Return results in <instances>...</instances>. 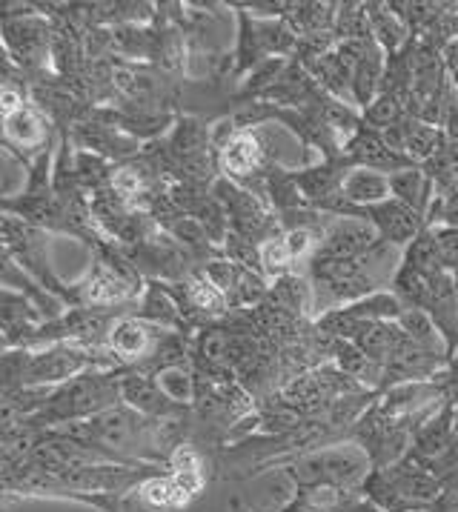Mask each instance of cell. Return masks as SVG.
<instances>
[{
  "label": "cell",
  "instance_id": "cell-30",
  "mask_svg": "<svg viewBox=\"0 0 458 512\" xmlns=\"http://www.w3.org/2000/svg\"><path fill=\"white\" fill-rule=\"evenodd\" d=\"M144 315L146 321H155V324H161V327H169V324H175L178 318H181V309L175 304V298L169 295L167 289L161 287H152L149 289V295H146L144 301Z\"/></svg>",
  "mask_w": 458,
  "mask_h": 512
},
{
  "label": "cell",
  "instance_id": "cell-33",
  "mask_svg": "<svg viewBox=\"0 0 458 512\" xmlns=\"http://www.w3.org/2000/svg\"><path fill=\"white\" fill-rule=\"evenodd\" d=\"M438 218L444 226L458 229V189H450L438 198Z\"/></svg>",
  "mask_w": 458,
  "mask_h": 512
},
{
  "label": "cell",
  "instance_id": "cell-20",
  "mask_svg": "<svg viewBox=\"0 0 458 512\" xmlns=\"http://www.w3.org/2000/svg\"><path fill=\"white\" fill-rule=\"evenodd\" d=\"M255 23V38L264 55H292L298 52V32L292 29L287 18H270V21H252Z\"/></svg>",
  "mask_w": 458,
  "mask_h": 512
},
{
  "label": "cell",
  "instance_id": "cell-21",
  "mask_svg": "<svg viewBox=\"0 0 458 512\" xmlns=\"http://www.w3.org/2000/svg\"><path fill=\"white\" fill-rule=\"evenodd\" d=\"M3 132H6V144L18 146V149H41L46 141L43 121L29 106L12 118H3Z\"/></svg>",
  "mask_w": 458,
  "mask_h": 512
},
{
  "label": "cell",
  "instance_id": "cell-6",
  "mask_svg": "<svg viewBox=\"0 0 458 512\" xmlns=\"http://www.w3.org/2000/svg\"><path fill=\"white\" fill-rule=\"evenodd\" d=\"M364 215L373 221V226L378 229V235H381V241L401 246V249H407V246L413 244L416 235L421 232V215H418L413 206L401 204L396 198L364 209Z\"/></svg>",
  "mask_w": 458,
  "mask_h": 512
},
{
  "label": "cell",
  "instance_id": "cell-5",
  "mask_svg": "<svg viewBox=\"0 0 458 512\" xmlns=\"http://www.w3.org/2000/svg\"><path fill=\"white\" fill-rule=\"evenodd\" d=\"M95 367V358L89 349L81 347H52L46 352L32 355V364L26 369L23 387H52V384H66L78 375H84L86 367Z\"/></svg>",
  "mask_w": 458,
  "mask_h": 512
},
{
  "label": "cell",
  "instance_id": "cell-2",
  "mask_svg": "<svg viewBox=\"0 0 458 512\" xmlns=\"http://www.w3.org/2000/svg\"><path fill=\"white\" fill-rule=\"evenodd\" d=\"M310 272H313L315 301L324 295V301L318 304L321 312L350 307L381 287L361 258H313Z\"/></svg>",
  "mask_w": 458,
  "mask_h": 512
},
{
  "label": "cell",
  "instance_id": "cell-34",
  "mask_svg": "<svg viewBox=\"0 0 458 512\" xmlns=\"http://www.w3.org/2000/svg\"><path fill=\"white\" fill-rule=\"evenodd\" d=\"M0 109H3V118H12V115H18L21 109H26V103H23V95L12 86V81L3 83V92H0Z\"/></svg>",
  "mask_w": 458,
  "mask_h": 512
},
{
  "label": "cell",
  "instance_id": "cell-10",
  "mask_svg": "<svg viewBox=\"0 0 458 512\" xmlns=\"http://www.w3.org/2000/svg\"><path fill=\"white\" fill-rule=\"evenodd\" d=\"M387 52L370 38L364 58L353 69V103L355 106H370L381 95L384 75H387Z\"/></svg>",
  "mask_w": 458,
  "mask_h": 512
},
{
  "label": "cell",
  "instance_id": "cell-24",
  "mask_svg": "<svg viewBox=\"0 0 458 512\" xmlns=\"http://www.w3.org/2000/svg\"><path fill=\"white\" fill-rule=\"evenodd\" d=\"M404 264L418 269V272L427 275V278H433L436 272L444 269V261H441V252H438V241L433 229H421V232H418L416 241L404 249Z\"/></svg>",
  "mask_w": 458,
  "mask_h": 512
},
{
  "label": "cell",
  "instance_id": "cell-41",
  "mask_svg": "<svg viewBox=\"0 0 458 512\" xmlns=\"http://www.w3.org/2000/svg\"><path fill=\"white\" fill-rule=\"evenodd\" d=\"M456 355H458V341H456Z\"/></svg>",
  "mask_w": 458,
  "mask_h": 512
},
{
  "label": "cell",
  "instance_id": "cell-28",
  "mask_svg": "<svg viewBox=\"0 0 458 512\" xmlns=\"http://www.w3.org/2000/svg\"><path fill=\"white\" fill-rule=\"evenodd\" d=\"M187 298L192 307L201 309V312H207V315H218V312H224L229 301L227 295L215 287L207 275H198V278H192V281H189Z\"/></svg>",
  "mask_w": 458,
  "mask_h": 512
},
{
  "label": "cell",
  "instance_id": "cell-16",
  "mask_svg": "<svg viewBox=\"0 0 458 512\" xmlns=\"http://www.w3.org/2000/svg\"><path fill=\"white\" fill-rule=\"evenodd\" d=\"M132 292H135V287L109 264H98L84 284L86 304H92V307H112V304L129 298Z\"/></svg>",
  "mask_w": 458,
  "mask_h": 512
},
{
  "label": "cell",
  "instance_id": "cell-8",
  "mask_svg": "<svg viewBox=\"0 0 458 512\" xmlns=\"http://www.w3.org/2000/svg\"><path fill=\"white\" fill-rule=\"evenodd\" d=\"M106 347L118 364H138L155 352L152 329L141 324L138 318H121L106 338Z\"/></svg>",
  "mask_w": 458,
  "mask_h": 512
},
{
  "label": "cell",
  "instance_id": "cell-4",
  "mask_svg": "<svg viewBox=\"0 0 458 512\" xmlns=\"http://www.w3.org/2000/svg\"><path fill=\"white\" fill-rule=\"evenodd\" d=\"M381 241L378 229L370 218L361 215H344L327 224L315 258H364L375 244Z\"/></svg>",
  "mask_w": 458,
  "mask_h": 512
},
{
  "label": "cell",
  "instance_id": "cell-12",
  "mask_svg": "<svg viewBox=\"0 0 458 512\" xmlns=\"http://www.w3.org/2000/svg\"><path fill=\"white\" fill-rule=\"evenodd\" d=\"M347 152H350V158H353L358 166H367V169H378V172H387V175H393L398 169H407V166H413L404 155H398L393 152L390 146L384 144V138L381 135H375V132H358L350 146H347Z\"/></svg>",
  "mask_w": 458,
  "mask_h": 512
},
{
  "label": "cell",
  "instance_id": "cell-9",
  "mask_svg": "<svg viewBox=\"0 0 458 512\" xmlns=\"http://www.w3.org/2000/svg\"><path fill=\"white\" fill-rule=\"evenodd\" d=\"M3 35H6V49L26 66L32 63H41L46 49H49V35H46V26L32 18L26 21H12L6 18L3 21Z\"/></svg>",
  "mask_w": 458,
  "mask_h": 512
},
{
  "label": "cell",
  "instance_id": "cell-19",
  "mask_svg": "<svg viewBox=\"0 0 458 512\" xmlns=\"http://www.w3.org/2000/svg\"><path fill=\"white\" fill-rule=\"evenodd\" d=\"M390 186H393V198L401 201V204L413 206L418 215L427 212L430 206V192H433V178L424 172V169H416V166H407V169H398L390 175Z\"/></svg>",
  "mask_w": 458,
  "mask_h": 512
},
{
  "label": "cell",
  "instance_id": "cell-40",
  "mask_svg": "<svg viewBox=\"0 0 458 512\" xmlns=\"http://www.w3.org/2000/svg\"><path fill=\"white\" fill-rule=\"evenodd\" d=\"M456 186H458V166H456Z\"/></svg>",
  "mask_w": 458,
  "mask_h": 512
},
{
  "label": "cell",
  "instance_id": "cell-7",
  "mask_svg": "<svg viewBox=\"0 0 458 512\" xmlns=\"http://www.w3.org/2000/svg\"><path fill=\"white\" fill-rule=\"evenodd\" d=\"M390 198H393V186H390V175L387 172L367 169V166H353L341 178V201L344 204L370 209V206L384 204Z\"/></svg>",
  "mask_w": 458,
  "mask_h": 512
},
{
  "label": "cell",
  "instance_id": "cell-23",
  "mask_svg": "<svg viewBox=\"0 0 458 512\" xmlns=\"http://www.w3.org/2000/svg\"><path fill=\"white\" fill-rule=\"evenodd\" d=\"M152 378H155L158 390L164 392L175 407L192 404L195 395H198V381L192 378V372L187 367H178V364L175 367H161L155 369Z\"/></svg>",
  "mask_w": 458,
  "mask_h": 512
},
{
  "label": "cell",
  "instance_id": "cell-27",
  "mask_svg": "<svg viewBox=\"0 0 458 512\" xmlns=\"http://www.w3.org/2000/svg\"><path fill=\"white\" fill-rule=\"evenodd\" d=\"M292 252L290 246H287V238L281 235V232H275L272 238H264L261 241V267H264V275H270V278H284V275H290L292 269Z\"/></svg>",
  "mask_w": 458,
  "mask_h": 512
},
{
  "label": "cell",
  "instance_id": "cell-39",
  "mask_svg": "<svg viewBox=\"0 0 458 512\" xmlns=\"http://www.w3.org/2000/svg\"><path fill=\"white\" fill-rule=\"evenodd\" d=\"M453 278H456V295H458V269H456V272H453Z\"/></svg>",
  "mask_w": 458,
  "mask_h": 512
},
{
  "label": "cell",
  "instance_id": "cell-26",
  "mask_svg": "<svg viewBox=\"0 0 458 512\" xmlns=\"http://www.w3.org/2000/svg\"><path fill=\"white\" fill-rule=\"evenodd\" d=\"M410 115H407V101L401 98V95H393V92H381L378 98H375L367 109H364V121L375 126V129H390V126H396V123L407 121Z\"/></svg>",
  "mask_w": 458,
  "mask_h": 512
},
{
  "label": "cell",
  "instance_id": "cell-37",
  "mask_svg": "<svg viewBox=\"0 0 458 512\" xmlns=\"http://www.w3.org/2000/svg\"><path fill=\"white\" fill-rule=\"evenodd\" d=\"M335 512H384V510H378L375 504H341V510H335Z\"/></svg>",
  "mask_w": 458,
  "mask_h": 512
},
{
  "label": "cell",
  "instance_id": "cell-22",
  "mask_svg": "<svg viewBox=\"0 0 458 512\" xmlns=\"http://www.w3.org/2000/svg\"><path fill=\"white\" fill-rule=\"evenodd\" d=\"M270 304L290 312V315H301L304 309L313 304V287H307L304 278H298V275L290 272V275H284V278H278L272 284Z\"/></svg>",
  "mask_w": 458,
  "mask_h": 512
},
{
  "label": "cell",
  "instance_id": "cell-14",
  "mask_svg": "<svg viewBox=\"0 0 458 512\" xmlns=\"http://www.w3.org/2000/svg\"><path fill=\"white\" fill-rule=\"evenodd\" d=\"M367 18H370V35L373 41L387 52L396 55L398 49L410 38V26L401 21L390 3H367Z\"/></svg>",
  "mask_w": 458,
  "mask_h": 512
},
{
  "label": "cell",
  "instance_id": "cell-25",
  "mask_svg": "<svg viewBox=\"0 0 458 512\" xmlns=\"http://www.w3.org/2000/svg\"><path fill=\"white\" fill-rule=\"evenodd\" d=\"M393 292H396L398 298L404 301V307H416V309H427L430 307V278L427 275H421L418 269L407 267V264H401L398 269V275L393 278Z\"/></svg>",
  "mask_w": 458,
  "mask_h": 512
},
{
  "label": "cell",
  "instance_id": "cell-11",
  "mask_svg": "<svg viewBox=\"0 0 458 512\" xmlns=\"http://www.w3.org/2000/svg\"><path fill=\"white\" fill-rule=\"evenodd\" d=\"M118 387H121V401L138 415H169V410L175 407L167 395L158 390L155 378L129 372L118 378Z\"/></svg>",
  "mask_w": 458,
  "mask_h": 512
},
{
  "label": "cell",
  "instance_id": "cell-17",
  "mask_svg": "<svg viewBox=\"0 0 458 512\" xmlns=\"http://www.w3.org/2000/svg\"><path fill=\"white\" fill-rule=\"evenodd\" d=\"M407 138H404V158L413 164H430L436 158L438 152L447 149V132L441 126H433V123L416 121V118H407Z\"/></svg>",
  "mask_w": 458,
  "mask_h": 512
},
{
  "label": "cell",
  "instance_id": "cell-3",
  "mask_svg": "<svg viewBox=\"0 0 458 512\" xmlns=\"http://www.w3.org/2000/svg\"><path fill=\"white\" fill-rule=\"evenodd\" d=\"M370 467V452L358 444H341L330 450L307 452L298 464H292L290 475L298 484H333V487H350L361 481Z\"/></svg>",
  "mask_w": 458,
  "mask_h": 512
},
{
  "label": "cell",
  "instance_id": "cell-18",
  "mask_svg": "<svg viewBox=\"0 0 458 512\" xmlns=\"http://www.w3.org/2000/svg\"><path fill=\"white\" fill-rule=\"evenodd\" d=\"M138 498H141V504L149 507V510H161V512H178L187 507L189 501H192V495H189L172 475L167 478H161V475H155V478H146L138 484Z\"/></svg>",
  "mask_w": 458,
  "mask_h": 512
},
{
  "label": "cell",
  "instance_id": "cell-13",
  "mask_svg": "<svg viewBox=\"0 0 458 512\" xmlns=\"http://www.w3.org/2000/svg\"><path fill=\"white\" fill-rule=\"evenodd\" d=\"M387 478L413 507L430 504V501L436 504L438 498H441V484H438V478L427 467H416V464L410 467L407 461L404 464L398 461L396 467H390Z\"/></svg>",
  "mask_w": 458,
  "mask_h": 512
},
{
  "label": "cell",
  "instance_id": "cell-15",
  "mask_svg": "<svg viewBox=\"0 0 458 512\" xmlns=\"http://www.w3.org/2000/svg\"><path fill=\"white\" fill-rule=\"evenodd\" d=\"M261 161H264V146L255 135H247V132L235 135L221 149V166H224L227 178H232V181H244L247 175L258 172Z\"/></svg>",
  "mask_w": 458,
  "mask_h": 512
},
{
  "label": "cell",
  "instance_id": "cell-36",
  "mask_svg": "<svg viewBox=\"0 0 458 512\" xmlns=\"http://www.w3.org/2000/svg\"><path fill=\"white\" fill-rule=\"evenodd\" d=\"M433 512H458V492L441 495L436 504H433Z\"/></svg>",
  "mask_w": 458,
  "mask_h": 512
},
{
  "label": "cell",
  "instance_id": "cell-1",
  "mask_svg": "<svg viewBox=\"0 0 458 512\" xmlns=\"http://www.w3.org/2000/svg\"><path fill=\"white\" fill-rule=\"evenodd\" d=\"M121 387L109 372H84L61 384L49 395L46 407L32 415L35 424H63V421H86L98 412L118 407Z\"/></svg>",
  "mask_w": 458,
  "mask_h": 512
},
{
  "label": "cell",
  "instance_id": "cell-32",
  "mask_svg": "<svg viewBox=\"0 0 458 512\" xmlns=\"http://www.w3.org/2000/svg\"><path fill=\"white\" fill-rule=\"evenodd\" d=\"M438 241V252H441V261H444V269L456 272L458 269V229L453 226H438L433 229Z\"/></svg>",
  "mask_w": 458,
  "mask_h": 512
},
{
  "label": "cell",
  "instance_id": "cell-31",
  "mask_svg": "<svg viewBox=\"0 0 458 512\" xmlns=\"http://www.w3.org/2000/svg\"><path fill=\"white\" fill-rule=\"evenodd\" d=\"M112 192L121 201H132L135 195L144 192V175L138 169H115L112 172Z\"/></svg>",
  "mask_w": 458,
  "mask_h": 512
},
{
  "label": "cell",
  "instance_id": "cell-35",
  "mask_svg": "<svg viewBox=\"0 0 458 512\" xmlns=\"http://www.w3.org/2000/svg\"><path fill=\"white\" fill-rule=\"evenodd\" d=\"M441 58H444V69H447V78L453 83V89L458 92V38L450 41L441 49Z\"/></svg>",
  "mask_w": 458,
  "mask_h": 512
},
{
  "label": "cell",
  "instance_id": "cell-38",
  "mask_svg": "<svg viewBox=\"0 0 458 512\" xmlns=\"http://www.w3.org/2000/svg\"><path fill=\"white\" fill-rule=\"evenodd\" d=\"M453 424H456V435H458V404H453Z\"/></svg>",
  "mask_w": 458,
  "mask_h": 512
},
{
  "label": "cell",
  "instance_id": "cell-29",
  "mask_svg": "<svg viewBox=\"0 0 458 512\" xmlns=\"http://www.w3.org/2000/svg\"><path fill=\"white\" fill-rule=\"evenodd\" d=\"M224 249H227V261H232L235 267L255 272V275H264V267H261V244H252L250 238H244L238 232H229V238L224 241Z\"/></svg>",
  "mask_w": 458,
  "mask_h": 512
}]
</instances>
